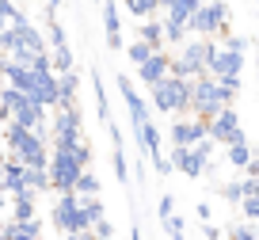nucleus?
<instances>
[{"mask_svg": "<svg viewBox=\"0 0 259 240\" xmlns=\"http://www.w3.org/2000/svg\"><path fill=\"white\" fill-rule=\"evenodd\" d=\"M4 202H8V194H4V191H0V210H4Z\"/></svg>", "mask_w": 259, "mask_h": 240, "instance_id": "obj_40", "label": "nucleus"}, {"mask_svg": "<svg viewBox=\"0 0 259 240\" xmlns=\"http://www.w3.org/2000/svg\"><path fill=\"white\" fill-rule=\"evenodd\" d=\"M221 194H225L229 202H236V198H244V183H225L221 187Z\"/></svg>", "mask_w": 259, "mask_h": 240, "instance_id": "obj_33", "label": "nucleus"}, {"mask_svg": "<svg viewBox=\"0 0 259 240\" xmlns=\"http://www.w3.org/2000/svg\"><path fill=\"white\" fill-rule=\"evenodd\" d=\"M19 19H27V16L16 8V0H0V31L12 27V23H19Z\"/></svg>", "mask_w": 259, "mask_h": 240, "instance_id": "obj_26", "label": "nucleus"}, {"mask_svg": "<svg viewBox=\"0 0 259 240\" xmlns=\"http://www.w3.org/2000/svg\"><path fill=\"white\" fill-rule=\"evenodd\" d=\"M4 240H38V221H12V225H4Z\"/></svg>", "mask_w": 259, "mask_h": 240, "instance_id": "obj_22", "label": "nucleus"}, {"mask_svg": "<svg viewBox=\"0 0 259 240\" xmlns=\"http://www.w3.org/2000/svg\"><path fill=\"white\" fill-rule=\"evenodd\" d=\"M153 107L160 114H187V107H191V80H179L168 72L160 84H153Z\"/></svg>", "mask_w": 259, "mask_h": 240, "instance_id": "obj_5", "label": "nucleus"}, {"mask_svg": "<svg viewBox=\"0 0 259 240\" xmlns=\"http://www.w3.org/2000/svg\"><path fill=\"white\" fill-rule=\"evenodd\" d=\"M8 156L19 160L23 168H46V137L34 134V130H23V126H12L8 122Z\"/></svg>", "mask_w": 259, "mask_h": 240, "instance_id": "obj_3", "label": "nucleus"}, {"mask_svg": "<svg viewBox=\"0 0 259 240\" xmlns=\"http://www.w3.org/2000/svg\"><path fill=\"white\" fill-rule=\"evenodd\" d=\"M46 187H50L46 168H27V191H46Z\"/></svg>", "mask_w": 259, "mask_h": 240, "instance_id": "obj_29", "label": "nucleus"}, {"mask_svg": "<svg viewBox=\"0 0 259 240\" xmlns=\"http://www.w3.org/2000/svg\"><path fill=\"white\" fill-rule=\"evenodd\" d=\"M206 160H210V145L206 141H198V145H191V149H171V156L164 160V164H171V168H179L183 176H198V172L206 168Z\"/></svg>", "mask_w": 259, "mask_h": 240, "instance_id": "obj_10", "label": "nucleus"}, {"mask_svg": "<svg viewBox=\"0 0 259 240\" xmlns=\"http://www.w3.org/2000/svg\"><path fill=\"white\" fill-rule=\"evenodd\" d=\"M12 206H16V221H34V191L12 194Z\"/></svg>", "mask_w": 259, "mask_h": 240, "instance_id": "obj_24", "label": "nucleus"}, {"mask_svg": "<svg viewBox=\"0 0 259 240\" xmlns=\"http://www.w3.org/2000/svg\"><path fill=\"white\" fill-rule=\"evenodd\" d=\"M38 4H46V8H50V4H57V0H38Z\"/></svg>", "mask_w": 259, "mask_h": 240, "instance_id": "obj_41", "label": "nucleus"}, {"mask_svg": "<svg viewBox=\"0 0 259 240\" xmlns=\"http://www.w3.org/2000/svg\"><path fill=\"white\" fill-rule=\"evenodd\" d=\"M0 54H8V61L27 65V69H31L34 57L46 54V38L34 31L31 19H19V23H12V27L0 31Z\"/></svg>", "mask_w": 259, "mask_h": 240, "instance_id": "obj_1", "label": "nucleus"}, {"mask_svg": "<svg viewBox=\"0 0 259 240\" xmlns=\"http://www.w3.org/2000/svg\"><path fill=\"white\" fill-rule=\"evenodd\" d=\"M73 194L76 198H99V176L92 168H84L80 176H76V183H73Z\"/></svg>", "mask_w": 259, "mask_h": 240, "instance_id": "obj_19", "label": "nucleus"}, {"mask_svg": "<svg viewBox=\"0 0 259 240\" xmlns=\"http://www.w3.org/2000/svg\"><path fill=\"white\" fill-rule=\"evenodd\" d=\"M240 69H244V54L229 46H213L210 61H206V76H240Z\"/></svg>", "mask_w": 259, "mask_h": 240, "instance_id": "obj_11", "label": "nucleus"}, {"mask_svg": "<svg viewBox=\"0 0 259 240\" xmlns=\"http://www.w3.org/2000/svg\"><path fill=\"white\" fill-rule=\"evenodd\" d=\"M187 31H194V38H213V34H229V12L221 0H202L198 12L187 19Z\"/></svg>", "mask_w": 259, "mask_h": 240, "instance_id": "obj_6", "label": "nucleus"}, {"mask_svg": "<svg viewBox=\"0 0 259 240\" xmlns=\"http://www.w3.org/2000/svg\"><path fill=\"white\" fill-rule=\"evenodd\" d=\"M198 4H202V0H176L171 8H179V12H183V16H187V19H191L194 12H198Z\"/></svg>", "mask_w": 259, "mask_h": 240, "instance_id": "obj_32", "label": "nucleus"}, {"mask_svg": "<svg viewBox=\"0 0 259 240\" xmlns=\"http://www.w3.org/2000/svg\"><path fill=\"white\" fill-rule=\"evenodd\" d=\"M126 4V12L134 19H153L156 16V0H122Z\"/></svg>", "mask_w": 259, "mask_h": 240, "instance_id": "obj_25", "label": "nucleus"}, {"mask_svg": "<svg viewBox=\"0 0 259 240\" xmlns=\"http://www.w3.org/2000/svg\"><path fill=\"white\" fill-rule=\"evenodd\" d=\"M50 137H80V111L76 107H54Z\"/></svg>", "mask_w": 259, "mask_h": 240, "instance_id": "obj_14", "label": "nucleus"}, {"mask_svg": "<svg viewBox=\"0 0 259 240\" xmlns=\"http://www.w3.org/2000/svg\"><path fill=\"white\" fill-rule=\"evenodd\" d=\"M50 42H54V46H69V42H65L61 23H57V16H50Z\"/></svg>", "mask_w": 259, "mask_h": 240, "instance_id": "obj_31", "label": "nucleus"}, {"mask_svg": "<svg viewBox=\"0 0 259 240\" xmlns=\"http://www.w3.org/2000/svg\"><path fill=\"white\" fill-rule=\"evenodd\" d=\"M138 76H141V84H149V88L160 84V80L168 76V54H164V50H153V54L138 65Z\"/></svg>", "mask_w": 259, "mask_h": 240, "instance_id": "obj_15", "label": "nucleus"}, {"mask_svg": "<svg viewBox=\"0 0 259 240\" xmlns=\"http://www.w3.org/2000/svg\"><path fill=\"white\" fill-rule=\"evenodd\" d=\"M134 134H138V145L149 152V156H156V164L160 168H168L164 164V156H160V130L153 126V122H141V126H134Z\"/></svg>", "mask_w": 259, "mask_h": 240, "instance_id": "obj_17", "label": "nucleus"}, {"mask_svg": "<svg viewBox=\"0 0 259 240\" xmlns=\"http://www.w3.org/2000/svg\"><path fill=\"white\" fill-rule=\"evenodd\" d=\"M206 134H210V122L206 118H179V122H171V145H179V149H191V145L206 141Z\"/></svg>", "mask_w": 259, "mask_h": 240, "instance_id": "obj_12", "label": "nucleus"}, {"mask_svg": "<svg viewBox=\"0 0 259 240\" xmlns=\"http://www.w3.org/2000/svg\"><path fill=\"white\" fill-rule=\"evenodd\" d=\"M233 240H255V232H251V229H236Z\"/></svg>", "mask_w": 259, "mask_h": 240, "instance_id": "obj_36", "label": "nucleus"}, {"mask_svg": "<svg viewBox=\"0 0 259 240\" xmlns=\"http://www.w3.org/2000/svg\"><path fill=\"white\" fill-rule=\"evenodd\" d=\"M0 107L8 111V122H12V126L34 130V134L46 137V107H38L31 96H19V92L4 88V92H0Z\"/></svg>", "mask_w": 259, "mask_h": 240, "instance_id": "obj_4", "label": "nucleus"}, {"mask_svg": "<svg viewBox=\"0 0 259 240\" xmlns=\"http://www.w3.org/2000/svg\"><path fill=\"white\" fill-rule=\"evenodd\" d=\"M229 160H233L236 168H248V164H251V149H248V141L229 145Z\"/></svg>", "mask_w": 259, "mask_h": 240, "instance_id": "obj_28", "label": "nucleus"}, {"mask_svg": "<svg viewBox=\"0 0 259 240\" xmlns=\"http://www.w3.org/2000/svg\"><path fill=\"white\" fill-rule=\"evenodd\" d=\"M118 88H122V96H126V107H130V122L134 126H141V122H149V107H145V99L134 92V84H130L126 76H118Z\"/></svg>", "mask_w": 259, "mask_h": 240, "instance_id": "obj_16", "label": "nucleus"}, {"mask_svg": "<svg viewBox=\"0 0 259 240\" xmlns=\"http://www.w3.org/2000/svg\"><path fill=\"white\" fill-rule=\"evenodd\" d=\"M114 172H118V179H126V156H122V149L114 152Z\"/></svg>", "mask_w": 259, "mask_h": 240, "instance_id": "obj_34", "label": "nucleus"}, {"mask_svg": "<svg viewBox=\"0 0 259 240\" xmlns=\"http://www.w3.org/2000/svg\"><path fill=\"white\" fill-rule=\"evenodd\" d=\"M171 4H176V0H156V8H164V12H168Z\"/></svg>", "mask_w": 259, "mask_h": 240, "instance_id": "obj_38", "label": "nucleus"}, {"mask_svg": "<svg viewBox=\"0 0 259 240\" xmlns=\"http://www.w3.org/2000/svg\"><path fill=\"white\" fill-rule=\"evenodd\" d=\"M138 42H145L149 50H164V31H160V19H145L138 27Z\"/></svg>", "mask_w": 259, "mask_h": 240, "instance_id": "obj_20", "label": "nucleus"}, {"mask_svg": "<svg viewBox=\"0 0 259 240\" xmlns=\"http://www.w3.org/2000/svg\"><path fill=\"white\" fill-rule=\"evenodd\" d=\"M57 76V107H76V88H80V76L73 72H54Z\"/></svg>", "mask_w": 259, "mask_h": 240, "instance_id": "obj_18", "label": "nucleus"}, {"mask_svg": "<svg viewBox=\"0 0 259 240\" xmlns=\"http://www.w3.org/2000/svg\"><path fill=\"white\" fill-rule=\"evenodd\" d=\"M80 210H84V221H88V229L96 221H103V202L99 198H80Z\"/></svg>", "mask_w": 259, "mask_h": 240, "instance_id": "obj_27", "label": "nucleus"}, {"mask_svg": "<svg viewBox=\"0 0 259 240\" xmlns=\"http://www.w3.org/2000/svg\"><path fill=\"white\" fill-rule=\"evenodd\" d=\"M244 214H248V217H255V214H259V202H255V194H248V198H244Z\"/></svg>", "mask_w": 259, "mask_h": 240, "instance_id": "obj_35", "label": "nucleus"}, {"mask_svg": "<svg viewBox=\"0 0 259 240\" xmlns=\"http://www.w3.org/2000/svg\"><path fill=\"white\" fill-rule=\"evenodd\" d=\"M46 57H50V72H73V50L69 46L46 50Z\"/></svg>", "mask_w": 259, "mask_h": 240, "instance_id": "obj_23", "label": "nucleus"}, {"mask_svg": "<svg viewBox=\"0 0 259 240\" xmlns=\"http://www.w3.org/2000/svg\"><path fill=\"white\" fill-rule=\"evenodd\" d=\"M54 225L69 236V232H88V221H84V210L76 194H61L54 206Z\"/></svg>", "mask_w": 259, "mask_h": 240, "instance_id": "obj_9", "label": "nucleus"}, {"mask_svg": "<svg viewBox=\"0 0 259 240\" xmlns=\"http://www.w3.org/2000/svg\"><path fill=\"white\" fill-rule=\"evenodd\" d=\"M0 191H4V194H8V198H12V194H23L27 191V168H23V164H19V160H0Z\"/></svg>", "mask_w": 259, "mask_h": 240, "instance_id": "obj_13", "label": "nucleus"}, {"mask_svg": "<svg viewBox=\"0 0 259 240\" xmlns=\"http://www.w3.org/2000/svg\"><path fill=\"white\" fill-rule=\"evenodd\" d=\"M4 122H8V111H4V107H0V126H4Z\"/></svg>", "mask_w": 259, "mask_h": 240, "instance_id": "obj_39", "label": "nucleus"}, {"mask_svg": "<svg viewBox=\"0 0 259 240\" xmlns=\"http://www.w3.org/2000/svg\"><path fill=\"white\" fill-rule=\"evenodd\" d=\"M149 54H153V50H149L145 42H130V50H126V57H130L134 65H141V61H145Z\"/></svg>", "mask_w": 259, "mask_h": 240, "instance_id": "obj_30", "label": "nucleus"}, {"mask_svg": "<svg viewBox=\"0 0 259 240\" xmlns=\"http://www.w3.org/2000/svg\"><path fill=\"white\" fill-rule=\"evenodd\" d=\"M221 107H225V103H221V96H218V80H213V76H194L191 80V107H187V114L210 122Z\"/></svg>", "mask_w": 259, "mask_h": 240, "instance_id": "obj_7", "label": "nucleus"}, {"mask_svg": "<svg viewBox=\"0 0 259 240\" xmlns=\"http://www.w3.org/2000/svg\"><path fill=\"white\" fill-rule=\"evenodd\" d=\"M65 240H96V236H92V232H69Z\"/></svg>", "mask_w": 259, "mask_h": 240, "instance_id": "obj_37", "label": "nucleus"}, {"mask_svg": "<svg viewBox=\"0 0 259 240\" xmlns=\"http://www.w3.org/2000/svg\"><path fill=\"white\" fill-rule=\"evenodd\" d=\"M210 137L213 145H240V141H248L244 137V130H240V114L233 111V107H221L218 114L210 118Z\"/></svg>", "mask_w": 259, "mask_h": 240, "instance_id": "obj_8", "label": "nucleus"}, {"mask_svg": "<svg viewBox=\"0 0 259 240\" xmlns=\"http://www.w3.org/2000/svg\"><path fill=\"white\" fill-rule=\"evenodd\" d=\"M103 27H107V42H111V46L114 50H118L122 46V38H118V4H114V0H107V4H103Z\"/></svg>", "mask_w": 259, "mask_h": 240, "instance_id": "obj_21", "label": "nucleus"}, {"mask_svg": "<svg viewBox=\"0 0 259 240\" xmlns=\"http://www.w3.org/2000/svg\"><path fill=\"white\" fill-rule=\"evenodd\" d=\"M0 160H4V156H0Z\"/></svg>", "mask_w": 259, "mask_h": 240, "instance_id": "obj_42", "label": "nucleus"}, {"mask_svg": "<svg viewBox=\"0 0 259 240\" xmlns=\"http://www.w3.org/2000/svg\"><path fill=\"white\" fill-rule=\"evenodd\" d=\"M213 46H218L213 38H187V42H179V54L168 57V72L179 76V80L206 76V61H210Z\"/></svg>", "mask_w": 259, "mask_h": 240, "instance_id": "obj_2", "label": "nucleus"}]
</instances>
